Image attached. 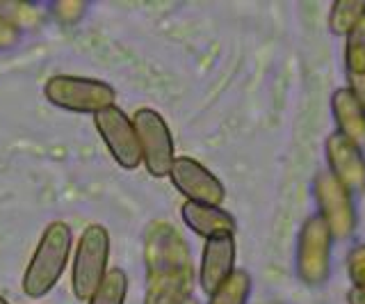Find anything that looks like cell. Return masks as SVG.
<instances>
[{
  "mask_svg": "<svg viewBox=\"0 0 365 304\" xmlns=\"http://www.w3.org/2000/svg\"><path fill=\"white\" fill-rule=\"evenodd\" d=\"M349 279L354 288L365 290V258L363 256H349Z\"/></svg>",
  "mask_w": 365,
  "mask_h": 304,
  "instance_id": "d6986e66",
  "label": "cell"
},
{
  "mask_svg": "<svg viewBox=\"0 0 365 304\" xmlns=\"http://www.w3.org/2000/svg\"><path fill=\"white\" fill-rule=\"evenodd\" d=\"M110 233L103 224H87L73 254L71 288L78 300L87 302L108 275Z\"/></svg>",
  "mask_w": 365,
  "mask_h": 304,
  "instance_id": "277c9868",
  "label": "cell"
},
{
  "mask_svg": "<svg viewBox=\"0 0 365 304\" xmlns=\"http://www.w3.org/2000/svg\"><path fill=\"white\" fill-rule=\"evenodd\" d=\"M345 69L347 74H365V16L345 37Z\"/></svg>",
  "mask_w": 365,
  "mask_h": 304,
  "instance_id": "e0dca14e",
  "label": "cell"
},
{
  "mask_svg": "<svg viewBox=\"0 0 365 304\" xmlns=\"http://www.w3.org/2000/svg\"><path fill=\"white\" fill-rule=\"evenodd\" d=\"M182 222L187 224V229L194 231L201 238L210 240L217 235H233L235 233V218L222 206H210V204H194V201H185L180 208Z\"/></svg>",
  "mask_w": 365,
  "mask_h": 304,
  "instance_id": "7c38bea8",
  "label": "cell"
},
{
  "mask_svg": "<svg viewBox=\"0 0 365 304\" xmlns=\"http://www.w3.org/2000/svg\"><path fill=\"white\" fill-rule=\"evenodd\" d=\"M351 94L359 98V103L365 108V74H347Z\"/></svg>",
  "mask_w": 365,
  "mask_h": 304,
  "instance_id": "ffe728a7",
  "label": "cell"
},
{
  "mask_svg": "<svg viewBox=\"0 0 365 304\" xmlns=\"http://www.w3.org/2000/svg\"><path fill=\"white\" fill-rule=\"evenodd\" d=\"M235 273V238L233 235H217L205 240L201 252L199 284L205 295L220 288Z\"/></svg>",
  "mask_w": 365,
  "mask_h": 304,
  "instance_id": "8fae6325",
  "label": "cell"
},
{
  "mask_svg": "<svg viewBox=\"0 0 365 304\" xmlns=\"http://www.w3.org/2000/svg\"><path fill=\"white\" fill-rule=\"evenodd\" d=\"M71 243H73V231L66 222L55 220L43 229L37 250H34L21 281V288L28 298L39 300L43 295H48L57 286V281H60L68 261Z\"/></svg>",
  "mask_w": 365,
  "mask_h": 304,
  "instance_id": "7a4b0ae2",
  "label": "cell"
},
{
  "mask_svg": "<svg viewBox=\"0 0 365 304\" xmlns=\"http://www.w3.org/2000/svg\"><path fill=\"white\" fill-rule=\"evenodd\" d=\"M21 28L14 24V21H9L5 14H0V51H9L14 49L16 44L21 41Z\"/></svg>",
  "mask_w": 365,
  "mask_h": 304,
  "instance_id": "ac0fdd59",
  "label": "cell"
},
{
  "mask_svg": "<svg viewBox=\"0 0 365 304\" xmlns=\"http://www.w3.org/2000/svg\"><path fill=\"white\" fill-rule=\"evenodd\" d=\"M363 16L365 0H336L329 12V30L338 37H347Z\"/></svg>",
  "mask_w": 365,
  "mask_h": 304,
  "instance_id": "5bb4252c",
  "label": "cell"
},
{
  "mask_svg": "<svg viewBox=\"0 0 365 304\" xmlns=\"http://www.w3.org/2000/svg\"><path fill=\"white\" fill-rule=\"evenodd\" d=\"M0 304H9V302H7V300H5L3 295H0Z\"/></svg>",
  "mask_w": 365,
  "mask_h": 304,
  "instance_id": "cb8c5ba5",
  "label": "cell"
},
{
  "mask_svg": "<svg viewBox=\"0 0 365 304\" xmlns=\"http://www.w3.org/2000/svg\"><path fill=\"white\" fill-rule=\"evenodd\" d=\"M125 293H128V275L121 268H112L87 304H123Z\"/></svg>",
  "mask_w": 365,
  "mask_h": 304,
  "instance_id": "2e32d148",
  "label": "cell"
},
{
  "mask_svg": "<svg viewBox=\"0 0 365 304\" xmlns=\"http://www.w3.org/2000/svg\"><path fill=\"white\" fill-rule=\"evenodd\" d=\"M180 304H199V302H197V300H194V298H187L185 302H180Z\"/></svg>",
  "mask_w": 365,
  "mask_h": 304,
  "instance_id": "603a6c76",
  "label": "cell"
},
{
  "mask_svg": "<svg viewBox=\"0 0 365 304\" xmlns=\"http://www.w3.org/2000/svg\"><path fill=\"white\" fill-rule=\"evenodd\" d=\"M347 302L349 304H365V290H359V288L351 286L349 295H347Z\"/></svg>",
  "mask_w": 365,
  "mask_h": 304,
  "instance_id": "44dd1931",
  "label": "cell"
},
{
  "mask_svg": "<svg viewBox=\"0 0 365 304\" xmlns=\"http://www.w3.org/2000/svg\"><path fill=\"white\" fill-rule=\"evenodd\" d=\"M334 233L322 216H311L299 231L297 240V275L308 286H322L331 275V247Z\"/></svg>",
  "mask_w": 365,
  "mask_h": 304,
  "instance_id": "5b68a950",
  "label": "cell"
},
{
  "mask_svg": "<svg viewBox=\"0 0 365 304\" xmlns=\"http://www.w3.org/2000/svg\"><path fill=\"white\" fill-rule=\"evenodd\" d=\"M43 96L60 110L80 112V115H98L101 110L114 106L117 92L114 87L98 78H83L57 74L43 85Z\"/></svg>",
  "mask_w": 365,
  "mask_h": 304,
  "instance_id": "3957f363",
  "label": "cell"
},
{
  "mask_svg": "<svg viewBox=\"0 0 365 304\" xmlns=\"http://www.w3.org/2000/svg\"><path fill=\"white\" fill-rule=\"evenodd\" d=\"M133 123L137 131V140H140L142 163L146 167V172L155 178L169 176L171 165L176 161V151H174V138H171V131L165 117L158 110L140 108L133 115Z\"/></svg>",
  "mask_w": 365,
  "mask_h": 304,
  "instance_id": "8992f818",
  "label": "cell"
},
{
  "mask_svg": "<svg viewBox=\"0 0 365 304\" xmlns=\"http://www.w3.org/2000/svg\"><path fill=\"white\" fill-rule=\"evenodd\" d=\"M331 115H334L336 128L354 144H365V108L359 98L351 94L349 87H340L331 96Z\"/></svg>",
  "mask_w": 365,
  "mask_h": 304,
  "instance_id": "4fadbf2b",
  "label": "cell"
},
{
  "mask_svg": "<svg viewBox=\"0 0 365 304\" xmlns=\"http://www.w3.org/2000/svg\"><path fill=\"white\" fill-rule=\"evenodd\" d=\"M251 295V277L247 270H235L224 284L217 288L208 304H247Z\"/></svg>",
  "mask_w": 365,
  "mask_h": 304,
  "instance_id": "9a60e30c",
  "label": "cell"
},
{
  "mask_svg": "<svg viewBox=\"0 0 365 304\" xmlns=\"http://www.w3.org/2000/svg\"><path fill=\"white\" fill-rule=\"evenodd\" d=\"M351 256H363L365 258V245L363 247H356V250L351 252Z\"/></svg>",
  "mask_w": 365,
  "mask_h": 304,
  "instance_id": "7402d4cb",
  "label": "cell"
},
{
  "mask_svg": "<svg viewBox=\"0 0 365 304\" xmlns=\"http://www.w3.org/2000/svg\"><path fill=\"white\" fill-rule=\"evenodd\" d=\"M144 304H180L192 298L194 265L185 238L169 222H151L144 233Z\"/></svg>",
  "mask_w": 365,
  "mask_h": 304,
  "instance_id": "6da1fadb",
  "label": "cell"
},
{
  "mask_svg": "<svg viewBox=\"0 0 365 304\" xmlns=\"http://www.w3.org/2000/svg\"><path fill=\"white\" fill-rule=\"evenodd\" d=\"M329 174L336 178L340 186H345L351 195L365 190V156L363 146L354 144L338 131L331 133L324 142Z\"/></svg>",
  "mask_w": 365,
  "mask_h": 304,
  "instance_id": "30bf717a",
  "label": "cell"
},
{
  "mask_svg": "<svg viewBox=\"0 0 365 304\" xmlns=\"http://www.w3.org/2000/svg\"><path fill=\"white\" fill-rule=\"evenodd\" d=\"M313 195L317 204V216H322V220L329 224L334 238H349L356 229V208H354L351 193L340 186L334 176L327 170L317 172L313 178Z\"/></svg>",
  "mask_w": 365,
  "mask_h": 304,
  "instance_id": "52a82bcc",
  "label": "cell"
},
{
  "mask_svg": "<svg viewBox=\"0 0 365 304\" xmlns=\"http://www.w3.org/2000/svg\"><path fill=\"white\" fill-rule=\"evenodd\" d=\"M169 178L178 193L194 204H210L222 206L226 199V188L208 167H203L199 161L190 156H176L171 165Z\"/></svg>",
  "mask_w": 365,
  "mask_h": 304,
  "instance_id": "9c48e42d",
  "label": "cell"
},
{
  "mask_svg": "<svg viewBox=\"0 0 365 304\" xmlns=\"http://www.w3.org/2000/svg\"><path fill=\"white\" fill-rule=\"evenodd\" d=\"M94 126L101 135L103 144L108 146L112 158L117 161L123 170H137L142 163V149L137 140V131L133 117H128L121 108L110 106L94 115Z\"/></svg>",
  "mask_w": 365,
  "mask_h": 304,
  "instance_id": "ba28073f",
  "label": "cell"
}]
</instances>
